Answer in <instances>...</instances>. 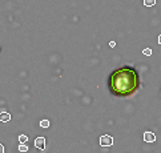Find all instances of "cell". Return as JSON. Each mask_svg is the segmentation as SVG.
<instances>
[{
    "mask_svg": "<svg viewBox=\"0 0 161 153\" xmlns=\"http://www.w3.org/2000/svg\"><path fill=\"white\" fill-rule=\"evenodd\" d=\"M143 53H144L145 56H151L152 55V49L151 48H145L144 51H143Z\"/></svg>",
    "mask_w": 161,
    "mask_h": 153,
    "instance_id": "9",
    "label": "cell"
},
{
    "mask_svg": "<svg viewBox=\"0 0 161 153\" xmlns=\"http://www.w3.org/2000/svg\"><path fill=\"white\" fill-rule=\"evenodd\" d=\"M40 126H43V128H48V126H49V121H48V120H41V121H40Z\"/></svg>",
    "mask_w": 161,
    "mask_h": 153,
    "instance_id": "7",
    "label": "cell"
},
{
    "mask_svg": "<svg viewBox=\"0 0 161 153\" xmlns=\"http://www.w3.org/2000/svg\"><path fill=\"white\" fill-rule=\"evenodd\" d=\"M11 120V115L10 113H7V112H3V113H0V121L3 122H7Z\"/></svg>",
    "mask_w": 161,
    "mask_h": 153,
    "instance_id": "5",
    "label": "cell"
},
{
    "mask_svg": "<svg viewBox=\"0 0 161 153\" xmlns=\"http://www.w3.org/2000/svg\"><path fill=\"white\" fill-rule=\"evenodd\" d=\"M19 150H20V152H27L28 150V148L25 145H23V144H21L20 146H19Z\"/></svg>",
    "mask_w": 161,
    "mask_h": 153,
    "instance_id": "10",
    "label": "cell"
},
{
    "mask_svg": "<svg viewBox=\"0 0 161 153\" xmlns=\"http://www.w3.org/2000/svg\"><path fill=\"white\" fill-rule=\"evenodd\" d=\"M27 140H28V137H27V136H25V135H21V136H19V141H20L21 144H23V143H25Z\"/></svg>",
    "mask_w": 161,
    "mask_h": 153,
    "instance_id": "8",
    "label": "cell"
},
{
    "mask_svg": "<svg viewBox=\"0 0 161 153\" xmlns=\"http://www.w3.org/2000/svg\"><path fill=\"white\" fill-rule=\"evenodd\" d=\"M144 141L145 143H154L156 141V135L153 132H145L144 133Z\"/></svg>",
    "mask_w": 161,
    "mask_h": 153,
    "instance_id": "3",
    "label": "cell"
},
{
    "mask_svg": "<svg viewBox=\"0 0 161 153\" xmlns=\"http://www.w3.org/2000/svg\"><path fill=\"white\" fill-rule=\"evenodd\" d=\"M154 3H156V0H144V4L147 7H152V5H154Z\"/></svg>",
    "mask_w": 161,
    "mask_h": 153,
    "instance_id": "6",
    "label": "cell"
},
{
    "mask_svg": "<svg viewBox=\"0 0 161 153\" xmlns=\"http://www.w3.org/2000/svg\"><path fill=\"white\" fill-rule=\"evenodd\" d=\"M113 144V137L111 135H103L100 137V145L101 146H111Z\"/></svg>",
    "mask_w": 161,
    "mask_h": 153,
    "instance_id": "2",
    "label": "cell"
},
{
    "mask_svg": "<svg viewBox=\"0 0 161 153\" xmlns=\"http://www.w3.org/2000/svg\"><path fill=\"white\" fill-rule=\"evenodd\" d=\"M158 44H161V35H160V37H158Z\"/></svg>",
    "mask_w": 161,
    "mask_h": 153,
    "instance_id": "12",
    "label": "cell"
},
{
    "mask_svg": "<svg viewBox=\"0 0 161 153\" xmlns=\"http://www.w3.org/2000/svg\"><path fill=\"white\" fill-rule=\"evenodd\" d=\"M35 145L38 146L39 149H45V139L44 137H38L35 140Z\"/></svg>",
    "mask_w": 161,
    "mask_h": 153,
    "instance_id": "4",
    "label": "cell"
},
{
    "mask_svg": "<svg viewBox=\"0 0 161 153\" xmlns=\"http://www.w3.org/2000/svg\"><path fill=\"white\" fill-rule=\"evenodd\" d=\"M0 153H4V146L0 144Z\"/></svg>",
    "mask_w": 161,
    "mask_h": 153,
    "instance_id": "11",
    "label": "cell"
},
{
    "mask_svg": "<svg viewBox=\"0 0 161 153\" xmlns=\"http://www.w3.org/2000/svg\"><path fill=\"white\" fill-rule=\"evenodd\" d=\"M108 88L113 96L129 97L140 88V75L133 67H120L111 73L108 79Z\"/></svg>",
    "mask_w": 161,
    "mask_h": 153,
    "instance_id": "1",
    "label": "cell"
}]
</instances>
